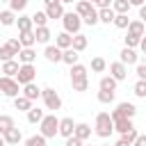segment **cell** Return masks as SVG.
<instances>
[{
	"label": "cell",
	"instance_id": "7bdbcfd3",
	"mask_svg": "<svg viewBox=\"0 0 146 146\" xmlns=\"http://www.w3.org/2000/svg\"><path fill=\"white\" fill-rule=\"evenodd\" d=\"M27 2H30V0H9V9L18 14V11H23V9L27 7Z\"/></svg>",
	"mask_w": 146,
	"mask_h": 146
},
{
	"label": "cell",
	"instance_id": "603a6c76",
	"mask_svg": "<svg viewBox=\"0 0 146 146\" xmlns=\"http://www.w3.org/2000/svg\"><path fill=\"white\" fill-rule=\"evenodd\" d=\"M87 43H89V39L82 34V32H78V34H73V41H71V48L73 50H78V52H82L84 48H87Z\"/></svg>",
	"mask_w": 146,
	"mask_h": 146
},
{
	"label": "cell",
	"instance_id": "b9f144b4",
	"mask_svg": "<svg viewBox=\"0 0 146 146\" xmlns=\"http://www.w3.org/2000/svg\"><path fill=\"white\" fill-rule=\"evenodd\" d=\"M132 91H135L137 98H146V80H137L135 87H132Z\"/></svg>",
	"mask_w": 146,
	"mask_h": 146
},
{
	"label": "cell",
	"instance_id": "7dc6e473",
	"mask_svg": "<svg viewBox=\"0 0 146 146\" xmlns=\"http://www.w3.org/2000/svg\"><path fill=\"white\" fill-rule=\"evenodd\" d=\"M82 144H84L82 139H78L75 135H71V137H66V144L64 146H82Z\"/></svg>",
	"mask_w": 146,
	"mask_h": 146
},
{
	"label": "cell",
	"instance_id": "e0dca14e",
	"mask_svg": "<svg viewBox=\"0 0 146 146\" xmlns=\"http://www.w3.org/2000/svg\"><path fill=\"white\" fill-rule=\"evenodd\" d=\"M96 7H94V2H89V0H78L75 2V14L80 16V18H84L87 14H91Z\"/></svg>",
	"mask_w": 146,
	"mask_h": 146
},
{
	"label": "cell",
	"instance_id": "680465c9",
	"mask_svg": "<svg viewBox=\"0 0 146 146\" xmlns=\"http://www.w3.org/2000/svg\"><path fill=\"white\" fill-rule=\"evenodd\" d=\"M62 5H71V2H75V0H59Z\"/></svg>",
	"mask_w": 146,
	"mask_h": 146
},
{
	"label": "cell",
	"instance_id": "e575fe53",
	"mask_svg": "<svg viewBox=\"0 0 146 146\" xmlns=\"http://www.w3.org/2000/svg\"><path fill=\"white\" fill-rule=\"evenodd\" d=\"M105 68H107V62H105L103 57H94V59H91V71H94V73H103Z\"/></svg>",
	"mask_w": 146,
	"mask_h": 146
},
{
	"label": "cell",
	"instance_id": "7402d4cb",
	"mask_svg": "<svg viewBox=\"0 0 146 146\" xmlns=\"http://www.w3.org/2000/svg\"><path fill=\"white\" fill-rule=\"evenodd\" d=\"M71 41H73V36H71L68 32H59V34H55V46L62 48V50L71 48Z\"/></svg>",
	"mask_w": 146,
	"mask_h": 146
},
{
	"label": "cell",
	"instance_id": "e7e4bbea",
	"mask_svg": "<svg viewBox=\"0 0 146 146\" xmlns=\"http://www.w3.org/2000/svg\"><path fill=\"white\" fill-rule=\"evenodd\" d=\"M82 146H84V144H82Z\"/></svg>",
	"mask_w": 146,
	"mask_h": 146
},
{
	"label": "cell",
	"instance_id": "f6af8a7d",
	"mask_svg": "<svg viewBox=\"0 0 146 146\" xmlns=\"http://www.w3.org/2000/svg\"><path fill=\"white\" fill-rule=\"evenodd\" d=\"M123 41H125V48H137L139 46V36H132V34H125Z\"/></svg>",
	"mask_w": 146,
	"mask_h": 146
},
{
	"label": "cell",
	"instance_id": "9a60e30c",
	"mask_svg": "<svg viewBox=\"0 0 146 146\" xmlns=\"http://www.w3.org/2000/svg\"><path fill=\"white\" fill-rule=\"evenodd\" d=\"M43 11H46L48 21H50V18L55 21V18H62V16H64V5H62V2H55V5H46V9H43Z\"/></svg>",
	"mask_w": 146,
	"mask_h": 146
},
{
	"label": "cell",
	"instance_id": "bcb514c9",
	"mask_svg": "<svg viewBox=\"0 0 146 146\" xmlns=\"http://www.w3.org/2000/svg\"><path fill=\"white\" fill-rule=\"evenodd\" d=\"M137 135H139V132H137V130H135V128H130V130H128V132H123V135H121V137H123V139H125V141H130V144H132V141H135V139H137Z\"/></svg>",
	"mask_w": 146,
	"mask_h": 146
},
{
	"label": "cell",
	"instance_id": "8fae6325",
	"mask_svg": "<svg viewBox=\"0 0 146 146\" xmlns=\"http://www.w3.org/2000/svg\"><path fill=\"white\" fill-rule=\"evenodd\" d=\"M43 57H46L50 64H57V62H62V48H57V46L48 43V46L43 48Z\"/></svg>",
	"mask_w": 146,
	"mask_h": 146
},
{
	"label": "cell",
	"instance_id": "4fadbf2b",
	"mask_svg": "<svg viewBox=\"0 0 146 146\" xmlns=\"http://www.w3.org/2000/svg\"><path fill=\"white\" fill-rule=\"evenodd\" d=\"M110 116H112V121H114V130H116V132H121V135H123V132H128L130 128H135V125H132V119L114 116V114H110Z\"/></svg>",
	"mask_w": 146,
	"mask_h": 146
},
{
	"label": "cell",
	"instance_id": "6da1fadb",
	"mask_svg": "<svg viewBox=\"0 0 146 146\" xmlns=\"http://www.w3.org/2000/svg\"><path fill=\"white\" fill-rule=\"evenodd\" d=\"M94 132L100 137V139H107L112 132H114V121L110 116V112H98L96 114V123H94Z\"/></svg>",
	"mask_w": 146,
	"mask_h": 146
},
{
	"label": "cell",
	"instance_id": "d6986e66",
	"mask_svg": "<svg viewBox=\"0 0 146 146\" xmlns=\"http://www.w3.org/2000/svg\"><path fill=\"white\" fill-rule=\"evenodd\" d=\"M34 59H36V50L34 48H21V52H18V62L21 64H34Z\"/></svg>",
	"mask_w": 146,
	"mask_h": 146
},
{
	"label": "cell",
	"instance_id": "d6a6232c",
	"mask_svg": "<svg viewBox=\"0 0 146 146\" xmlns=\"http://www.w3.org/2000/svg\"><path fill=\"white\" fill-rule=\"evenodd\" d=\"M130 2L128 0H112V9H114V14H128L130 11Z\"/></svg>",
	"mask_w": 146,
	"mask_h": 146
},
{
	"label": "cell",
	"instance_id": "be15d7a7",
	"mask_svg": "<svg viewBox=\"0 0 146 146\" xmlns=\"http://www.w3.org/2000/svg\"><path fill=\"white\" fill-rule=\"evenodd\" d=\"M103 146H110V144H103Z\"/></svg>",
	"mask_w": 146,
	"mask_h": 146
},
{
	"label": "cell",
	"instance_id": "5b68a950",
	"mask_svg": "<svg viewBox=\"0 0 146 146\" xmlns=\"http://www.w3.org/2000/svg\"><path fill=\"white\" fill-rule=\"evenodd\" d=\"M62 23H64V32H68V34H78L80 27H82V18L75 11H64Z\"/></svg>",
	"mask_w": 146,
	"mask_h": 146
},
{
	"label": "cell",
	"instance_id": "484cf974",
	"mask_svg": "<svg viewBox=\"0 0 146 146\" xmlns=\"http://www.w3.org/2000/svg\"><path fill=\"white\" fill-rule=\"evenodd\" d=\"M30 107H32V100L25 98L23 94H18V96L14 98V110H18V112H27Z\"/></svg>",
	"mask_w": 146,
	"mask_h": 146
},
{
	"label": "cell",
	"instance_id": "83f0119b",
	"mask_svg": "<svg viewBox=\"0 0 146 146\" xmlns=\"http://www.w3.org/2000/svg\"><path fill=\"white\" fill-rule=\"evenodd\" d=\"M114 16H116V14H114L112 7H103V9H98V23H107V25H110V23L114 21Z\"/></svg>",
	"mask_w": 146,
	"mask_h": 146
},
{
	"label": "cell",
	"instance_id": "836d02e7",
	"mask_svg": "<svg viewBox=\"0 0 146 146\" xmlns=\"http://www.w3.org/2000/svg\"><path fill=\"white\" fill-rule=\"evenodd\" d=\"M25 114H27V123H39L43 119V110H39V107H30Z\"/></svg>",
	"mask_w": 146,
	"mask_h": 146
},
{
	"label": "cell",
	"instance_id": "f35d334b",
	"mask_svg": "<svg viewBox=\"0 0 146 146\" xmlns=\"http://www.w3.org/2000/svg\"><path fill=\"white\" fill-rule=\"evenodd\" d=\"M112 23H114L119 30H125V27H128V23H130V18H128V14H116Z\"/></svg>",
	"mask_w": 146,
	"mask_h": 146
},
{
	"label": "cell",
	"instance_id": "d590c367",
	"mask_svg": "<svg viewBox=\"0 0 146 146\" xmlns=\"http://www.w3.org/2000/svg\"><path fill=\"white\" fill-rule=\"evenodd\" d=\"M11 125H16V123H14V119H11L9 114H0V135H2V132H7Z\"/></svg>",
	"mask_w": 146,
	"mask_h": 146
},
{
	"label": "cell",
	"instance_id": "6f0895ef",
	"mask_svg": "<svg viewBox=\"0 0 146 146\" xmlns=\"http://www.w3.org/2000/svg\"><path fill=\"white\" fill-rule=\"evenodd\" d=\"M46 5H55V2H59V0H43Z\"/></svg>",
	"mask_w": 146,
	"mask_h": 146
},
{
	"label": "cell",
	"instance_id": "277c9868",
	"mask_svg": "<svg viewBox=\"0 0 146 146\" xmlns=\"http://www.w3.org/2000/svg\"><path fill=\"white\" fill-rule=\"evenodd\" d=\"M0 94L7 96V98H16V96L21 94V84L16 82V78L0 75Z\"/></svg>",
	"mask_w": 146,
	"mask_h": 146
},
{
	"label": "cell",
	"instance_id": "9c48e42d",
	"mask_svg": "<svg viewBox=\"0 0 146 146\" xmlns=\"http://www.w3.org/2000/svg\"><path fill=\"white\" fill-rule=\"evenodd\" d=\"M2 137H5L7 146H16V144L23 141V132H21V128H16V125H11L7 132H2Z\"/></svg>",
	"mask_w": 146,
	"mask_h": 146
},
{
	"label": "cell",
	"instance_id": "681fc988",
	"mask_svg": "<svg viewBox=\"0 0 146 146\" xmlns=\"http://www.w3.org/2000/svg\"><path fill=\"white\" fill-rule=\"evenodd\" d=\"M137 78L146 80V64H137Z\"/></svg>",
	"mask_w": 146,
	"mask_h": 146
},
{
	"label": "cell",
	"instance_id": "816d5d0a",
	"mask_svg": "<svg viewBox=\"0 0 146 146\" xmlns=\"http://www.w3.org/2000/svg\"><path fill=\"white\" fill-rule=\"evenodd\" d=\"M94 7H98V9H103V7H112V0H98Z\"/></svg>",
	"mask_w": 146,
	"mask_h": 146
},
{
	"label": "cell",
	"instance_id": "4dcf8cb0",
	"mask_svg": "<svg viewBox=\"0 0 146 146\" xmlns=\"http://www.w3.org/2000/svg\"><path fill=\"white\" fill-rule=\"evenodd\" d=\"M71 87H73V91H87L89 89V78L84 75V78H71Z\"/></svg>",
	"mask_w": 146,
	"mask_h": 146
},
{
	"label": "cell",
	"instance_id": "91938a15",
	"mask_svg": "<svg viewBox=\"0 0 146 146\" xmlns=\"http://www.w3.org/2000/svg\"><path fill=\"white\" fill-rule=\"evenodd\" d=\"M0 146H7V141H5V137L0 135Z\"/></svg>",
	"mask_w": 146,
	"mask_h": 146
},
{
	"label": "cell",
	"instance_id": "ee69618b",
	"mask_svg": "<svg viewBox=\"0 0 146 146\" xmlns=\"http://www.w3.org/2000/svg\"><path fill=\"white\" fill-rule=\"evenodd\" d=\"M82 23H84V25H96V23H98V9H94L91 14H87V16L82 18Z\"/></svg>",
	"mask_w": 146,
	"mask_h": 146
},
{
	"label": "cell",
	"instance_id": "94428289",
	"mask_svg": "<svg viewBox=\"0 0 146 146\" xmlns=\"http://www.w3.org/2000/svg\"><path fill=\"white\" fill-rule=\"evenodd\" d=\"M89 2H94V5H96V2H98V0H89Z\"/></svg>",
	"mask_w": 146,
	"mask_h": 146
},
{
	"label": "cell",
	"instance_id": "ffe728a7",
	"mask_svg": "<svg viewBox=\"0 0 146 146\" xmlns=\"http://www.w3.org/2000/svg\"><path fill=\"white\" fill-rule=\"evenodd\" d=\"M73 135H75L78 139L87 141V139L91 137V125H89V123H75V130H73Z\"/></svg>",
	"mask_w": 146,
	"mask_h": 146
},
{
	"label": "cell",
	"instance_id": "11a10c76",
	"mask_svg": "<svg viewBox=\"0 0 146 146\" xmlns=\"http://www.w3.org/2000/svg\"><path fill=\"white\" fill-rule=\"evenodd\" d=\"M132 7H141V5H146V0H128Z\"/></svg>",
	"mask_w": 146,
	"mask_h": 146
},
{
	"label": "cell",
	"instance_id": "cb8c5ba5",
	"mask_svg": "<svg viewBox=\"0 0 146 146\" xmlns=\"http://www.w3.org/2000/svg\"><path fill=\"white\" fill-rule=\"evenodd\" d=\"M78 59H80V52H78V50H73V48L62 50V62H64V64L73 66V64H78Z\"/></svg>",
	"mask_w": 146,
	"mask_h": 146
},
{
	"label": "cell",
	"instance_id": "d4e9b609",
	"mask_svg": "<svg viewBox=\"0 0 146 146\" xmlns=\"http://www.w3.org/2000/svg\"><path fill=\"white\" fill-rule=\"evenodd\" d=\"M18 62L16 59H9V62H2V75H9V78H16V73H18Z\"/></svg>",
	"mask_w": 146,
	"mask_h": 146
},
{
	"label": "cell",
	"instance_id": "ab89813d",
	"mask_svg": "<svg viewBox=\"0 0 146 146\" xmlns=\"http://www.w3.org/2000/svg\"><path fill=\"white\" fill-rule=\"evenodd\" d=\"M84 75H87V66L84 64L78 62V64L71 66V78H84Z\"/></svg>",
	"mask_w": 146,
	"mask_h": 146
},
{
	"label": "cell",
	"instance_id": "f546056e",
	"mask_svg": "<svg viewBox=\"0 0 146 146\" xmlns=\"http://www.w3.org/2000/svg\"><path fill=\"white\" fill-rule=\"evenodd\" d=\"M18 52L9 46V43H0V62H9V59H14Z\"/></svg>",
	"mask_w": 146,
	"mask_h": 146
},
{
	"label": "cell",
	"instance_id": "30bf717a",
	"mask_svg": "<svg viewBox=\"0 0 146 146\" xmlns=\"http://www.w3.org/2000/svg\"><path fill=\"white\" fill-rule=\"evenodd\" d=\"M73 130H75V121H73L71 116L59 119V130H57V135H62V137L66 139V137H71V135H73Z\"/></svg>",
	"mask_w": 146,
	"mask_h": 146
},
{
	"label": "cell",
	"instance_id": "f5cc1de1",
	"mask_svg": "<svg viewBox=\"0 0 146 146\" xmlns=\"http://www.w3.org/2000/svg\"><path fill=\"white\" fill-rule=\"evenodd\" d=\"M139 50H141V52L146 55V34H144V36L139 39Z\"/></svg>",
	"mask_w": 146,
	"mask_h": 146
},
{
	"label": "cell",
	"instance_id": "8d00e7d4",
	"mask_svg": "<svg viewBox=\"0 0 146 146\" xmlns=\"http://www.w3.org/2000/svg\"><path fill=\"white\" fill-rule=\"evenodd\" d=\"M25 146H46V137L39 132V135H32L25 139Z\"/></svg>",
	"mask_w": 146,
	"mask_h": 146
},
{
	"label": "cell",
	"instance_id": "ba28073f",
	"mask_svg": "<svg viewBox=\"0 0 146 146\" xmlns=\"http://www.w3.org/2000/svg\"><path fill=\"white\" fill-rule=\"evenodd\" d=\"M110 75H112L116 82H121V80L128 78V66H125L123 62H112V64H110Z\"/></svg>",
	"mask_w": 146,
	"mask_h": 146
},
{
	"label": "cell",
	"instance_id": "44dd1931",
	"mask_svg": "<svg viewBox=\"0 0 146 146\" xmlns=\"http://www.w3.org/2000/svg\"><path fill=\"white\" fill-rule=\"evenodd\" d=\"M18 41H21L23 48H34V43H36V39H34V30L21 32V34H18Z\"/></svg>",
	"mask_w": 146,
	"mask_h": 146
},
{
	"label": "cell",
	"instance_id": "4316f807",
	"mask_svg": "<svg viewBox=\"0 0 146 146\" xmlns=\"http://www.w3.org/2000/svg\"><path fill=\"white\" fill-rule=\"evenodd\" d=\"M0 25H5V27L16 25V11H11V9H2V11H0Z\"/></svg>",
	"mask_w": 146,
	"mask_h": 146
},
{
	"label": "cell",
	"instance_id": "3957f363",
	"mask_svg": "<svg viewBox=\"0 0 146 146\" xmlns=\"http://www.w3.org/2000/svg\"><path fill=\"white\" fill-rule=\"evenodd\" d=\"M41 100H43L46 110H50V112H57L62 107V98H59V94L52 87H43L41 89Z\"/></svg>",
	"mask_w": 146,
	"mask_h": 146
},
{
	"label": "cell",
	"instance_id": "8992f818",
	"mask_svg": "<svg viewBox=\"0 0 146 146\" xmlns=\"http://www.w3.org/2000/svg\"><path fill=\"white\" fill-rule=\"evenodd\" d=\"M34 78H36V66H34V64H21V66H18L16 82H18L21 87L27 84V82H34Z\"/></svg>",
	"mask_w": 146,
	"mask_h": 146
},
{
	"label": "cell",
	"instance_id": "9f6ffc18",
	"mask_svg": "<svg viewBox=\"0 0 146 146\" xmlns=\"http://www.w3.org/2000/svg\"><path fill=\"white\" fill-rule=\"evenodd\" d=\"M114 146H132V144H130V141H125V139H123V137H121V139H119V141H116V144H114Z\"/></svg>",
	"mask_w": 146,
	"mask_h": 146
},
{
	"label": "cell",
	"instance_id": "f907efd6",
	"mask_svg": "<svg viewBox=\"0 0 146 146\" xmlns=\"http://www.w3.org/2000/svg\"><path fill=\"white\" fill-rule=\"evenodd\" d=\"M132 146H146V135H137V139L132 141Z\"/></svg>",
	"mask_w": 146,
	"mask_h": 146
},
{
	"label": "cell",
	"instance_id": "60d3db41",
	"mask_svg": "<svg viewBox=\"0 0 146 146\" xmlns=\"http://www.w3.org/2000/svg\"><path fill=\"white\" fill-rule=\"evenodd\" d=\"M98 103H103V105L114 103V91H105V89H100V91H98Z\"/></svg>",
	"mask_w": 146,
	"mask_h": 146
},
{
	"label": "cell",
	"instance_id": "7c38bea8",
	"mask_svg": "<svg viewBox=\"0 0 146 146\" xmlns=\"http://www.w3.org/2000/svg\"><path fill=\"white\" fill-rule=\"evenodd\" d=\"M21 94H23L25 98H30V100L34 103L36 98H41V87H36V82H27V84H23Z\"/></svg>",
	"mask_w": 146,
	"mask_h": 146
},
{
	"label": "cell",
	"instance_id": "f1b7e54d",
	"mask_svg": "<svg viewBox=\"0 0 146 146\" xmlns=\"http://www.w3.org/2000/svg\"><path fill=\"white\" fill-rule=\"evenodd\" d=\"M116 80L112 78V75H103L100 78V82H98V89H105V91H116Z\"/></svg>",
	"mask_w": 146,
	"mask_h": 146
},
{
	"label": "cell",
	"instance_id": "6125c7cd",
	"mask_svg": "<svg viewBox=\"0 0 146 146\" xmlns=\"http://www.w3.org/2000/svg\"><path fill=\"white\" fill-rule=\"evenodd\" d=\"M2 2H9V0H0V5H2Z\"/></svg>",
	"mask_w": 146,
	"mask_h": 146
},
{
	"label": "cell",
	"instance_id": "5bb4252c",
	"mask_svg": "<svg viewBox=\"0 0 146 146\" xmlns=\"http://www.w3.org/2000/svg\"><path fill=\"white\" fill-rule=\"evenodd\" d=\"M125 30H128V34H132V36H139V39L146 34V25H144V21H139V18H137V21H130Z\"/></svg>",
	"mask_w": 146,
	"mask_h": 146
},
{
	"label": "cell",
	"instance_id": "7a4b0ae2",
	"mask_svg": "<svg viewBox=\"0 0 146 146\" xmlns=\"http://www.w3.org/2000/svg\"><path fill=\"white\" fill-rule=\"evenodd\" d=\"M57 130H59V119L55 116V112L52 114H43V119L39 121V132L46 139H52V137H57Z\"/></svg>",
	"mask_w": 146,
	"mask_h": 146
},
{
	"label": "cell",
	"instance_id": "db71d44e",
	"mask_svg": "<svg viewBox=\"0 0 146 146\" xmlns=\"http://www.w3.org/2000/svg\"><path fill=\"white\" fill-rule=\"evenodd\" d=\"M139 21H146V5L139 7Z\"/></svg>",
	"mask_w": 146,
	"mask_h": 146
},
{
	"label": "cell",
	"instance_id": "2e32d148",
	"mask_svg": "<svg viewBox=\"0 0 146 146\" xmlns=\"http://www.w3.org/2000/svg\"><path fill=\"white\" fill-rule=\"evenodd\" d=\"M137 59H139L137 50H135V48H125V46H123V50H121V59H119V62H123L125 66H130V64H137Z\"/></svg>",
	"mask_w": 146,
	"mask_h": 146
},
{
	"label": "cell",
	"instance_id": "ac0fdd59",
	"mask_svg": "<svg viewBox=\"0 0 146 146\" xmlns=\"http://www.w3.org/2000/svg\"><path fill=\"white\" fill-rule=\"evenodd\" d=\"M50 36H52V32L48 30V25H41V27H36L34 30V39H36V43H50Z\"/></svg>",
	"mask_w": 146,
	"mask_h": 146
},
{
	"label": "cell",
	"instance_id": "1f68e13d",
	"mask_svg": "<svg viewBox=\"0 0 146 146\" xmlns=\"http://www.w3.org/2000/svg\"><path fill=\"white\" fill-rule=\"evenodd\" d=\"M16 25H18V32H27V30L34 27L32 16H18V18H16Z\"/></svg>",
	"mask_w": 146,
	"mask_h": 146
},
{
	"label": "cell",
	"instance_id": "52a82bcc",
	"mask_svg": "<svg viewBox=\"0 0 146 146\" xmlns=\"http://www.w3.org/2000/svg\"><path fill=\"white\" fill-rule=\"evenodd\" d=\"M110 114H114V116H125V119H135V114H137V107L132 105V103H119L116 105V110H112Z\"/></svg>",
	"mask_w": 146,
	"mask_h": 146
},
{
	"label": "cell",
	"instance_id": "74e56055",
	"mask_svg": "<svg viewBox=\"0 0 146 146\" xmlns=\"http://www.w3.org/2000/svg\"><path fill=\"white\" fill-rule=\"evenodd\" d=\"M32 23H34V27H41V25H46V23H48V16H46V11H34V14H32Z\"/></svg>",
	"mask_w": 146,
	"mask_h": 146
},
{
	"label": "cell",
	"instance_id": "c3c4849f",
	"mask_svg": "<svg viewBox=\"0 0 146 146\" xmlns=\"http://www.w3.org/2000/svg\"><path fill=\"white\" fill-rule=\"evenodd\" d=\"M7 43H9V46H11V48H14L16 52H21V48H23V46H21V41H18L16 36H11V39H7Z\"/></svg>",
	"mask_w": 146,
	"mask_h": 146
}]
</instances>
